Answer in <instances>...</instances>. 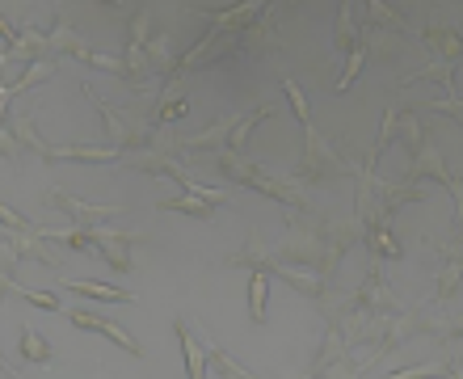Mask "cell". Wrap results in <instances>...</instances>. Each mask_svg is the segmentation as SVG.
<instances>
[{"mask_svg":"<svg viewBox=\"0 0 463 379\" xmlns=\"http://www.w3.org/2000/svg\"><path fill=\"white\" fill-rule=\"evenodd\" d=\"M207 165L215 173H223L228 182H236V185H249V190H257V194H266V198H274V203H282L287 211H312L307 207V198L299 194V185L291 182V177H274L269 169H261L257 160H249L244 152H211L207 156Z\"/></svg>","mask_w":463,"mask_h":379,"instance_id":"cell-1","label":"cell"},{"mask_svg":"<svg viewBox=\"0 0 463 379\" xmlns=\"http://www.w3.org/2000/svg\"><path fill=\"white\" fill-rule=\"evenodd\" d=\"M274 261L282 266H299L312 270V274H325V261H329V245H325V223L312 215V211H287V241L274 245Z\"/></svg>","mask_w":463,"mask_h":379,"instance_id":"cell-2","label":"cell"},{"mask_svg":"<svg viewBox=\"0 0 463 379\" xmlns=\"http://www.w3.org/2000/svg\"><path fill=\"white\" fill-rule=\"evenodd\" d=\"M304 156H299V165H295L291 182H337V177H345V173L354 169L350 160L337 156V147H333V139H325V135L317 131V123L304 127Z\"/></svg>","mask_w":463,"mask_h":379,"instance_id":"cell-3","label":"cell"},{"mask_svg":"<svg viewBox=\"0 0 463 379\" xmlns=\"http://www.w3.org/2000/svg\"><path fill=\"white\" fill-rule=\"evenodd\" d=\"M0 211H5V236H0V241H5V249H13V253L25 257V261H43V266H51V270L60 266V257L47 249V232H43L38 223L22 220L9 203H5Z\"/></svg>","mask_w":463,"mask_h":379,"instance_id":"cell-4","label":"cell"},{"mask_svg":"<svg viewBox=\"0 0 463 379\" xmlns=\"http://www.w3.org/2000/svg\"><path fill=\"white\" fill-rule=\"evenodd\" d=\"M147 38H152V13L147 9H135L131 22H127V72H131V81L127 85L131 89H144L147 76H152V63H147Z\"/></svg>","mask_w":463,"mask_h":379,"instance_id":"cell-5","label":"cell"},{"mask_svg":"<svg viewBox=\"0 0 463 379\" xmlns=\"http://www.w3.org/2000/svg\"><path fill=\"white\" fill-rule=\"evenodd\" d=\"M47 203L55 211H63V215H72L76 228H101L106 220H114V215L127 211V207H118V203H85V198L68 194V190H47Z\"/></svg>","mask_w":463,"mask_h":379,"instance_id":"cell-6","label":"cell"},{"mask_svg":"<svg viewBox=\"0 0 463 379\" xmlns=\"http://www.w3.org/2000/svg\"><path fill=\"white\" fill-rule=\"evenodd\" d=\"M404 177H409V182H426V177H434V182H439L447 194H451L455 185H459V177L447 169V160H442L439 144H434V135H430V139L417 147V152H409V169H404Z\"/></svg>","mask_w":463,"mask_h":379,"instance_id":"cell-7","label":"cell"},{"mask_svg":"<svg viewBox=\"0 0 463 379\" xmlns=\"http://www.w3.org/2000/svg\"><path fill=\"white\" fill-rule=\"evenodd\" d=\"M63 317L72 320L76 329H93V333H101V337H110L114 346H122L127 355H135V358H144V346L135 342V333H127L118 325V320H110V317H98V312H89V308H63Z\"/></svg>","mask_w":463,"mask_h":379,"instance_id":"cell-8","label":"cell"},{"mask_svg":"<svg viewBox=\"0 0 463 379\" xmlns=\"http://www.w3.org/2000/svg\"><path fill=\"white\" fill-rule=\"evenodd\" d=\"M93 236H98V249L101 257H106V266L114 270V274H131L135 270V257H131V245H139V241H147V232H118V228H93Z\"/></svg>","mask_w":463,"mask_h":379,"instance_id":"cell-9","label":"cell"},{"mask_svg":"<svg viewBox=\"0 0 463 379\" xmlns=\"http://www.w3.org/2000/svg\"><path fill=\"white\" fill-rule=\"evenodd\" d=\"M358 308H363V312H371V317H401V312H404L401 299L388 291V279L379 274V266L366 274L363 291H358Z\"/></svg>","mask_w":463,"mask_h":379,"instance_id":"cell-10","label":"cell"},{"mask_svg":"<svg viewBox=\"0 0 463 379\" xmlns=\"http://www.w3.org/2000/svg\"><path fill=\"white\" fill-rule=\"evenodd\" d=\"M379 194V211H383V220H392L401 207H409V203H421V198L430 194L421 182H409V177H396V182H379L375 185Z\"/></svg>","mask_w":463,"mask_h":379,"instance_id":"cell-11","label":"cell"},{"mask_svg":"<svg viewBox=\"0 0 463 379\" xmlns=\"http://www.w3.org/2000/svg\"><path fill=\"white\" fill-rule=\"evenodd\" d=\"M173 337H177V346H182L185 379H207V350H203L198 329H190L185 320H173Z\"/></svg>","mask_w":463,"mask_h":379,"instance_id":"cell-12","label":"cell"},{"mask_svg":"<svg viewBox=\"0 0 463 379\" xmlns=\"http://www.w3.org/2000/svg\"><path fill=\"white\" fill-rule=\"evenodd\" d=\"M190 114V98H185V81L182 76H173L169 89L156 98V106H152V127H169L177 123V118H185Z\"/></svg>","mask_w":463,"mask_h":379,"instance_id":"cell-13","label":"cell"},{"mask_svg":"<svg viewBox=\"0 0 463 379\" xmlns=\"http://www.w3.org/2000/svg\"><path fill=\"white\" fill-rule=\"evenodd\" d=\"M421 47L434 55L439 63H459L463 60V34L455 25H430L421 34Z\"/></svg>","mask_w":463,"mask_h":379,"instance_id":"cell-14","label":"cell"},{"mask_svg":"<svg viewBox=\"0 0 463 379\" xmlns=\"http://www.w3.org/2000/svg\"><path fill=\"white\" fill-rule=\"evenodd\" d=\"M147 63H152V76H177V43H173V30H156L147 38Z\"/></svg>","mask_w":463,"mask_h":379,"instance_id":"cell-15","label":"cell"},{"mask_svg":"<svg viewBox=\"0 0 463 379\" xmlns=\"http://www.w3.org/2000/svg\"><path fill=\"white\" fill-rule=\"evenodd\" d=\"M5 127H9L13 135H17V144H25L34 156H43V160H51V144L38 135V127H34V110L25 106V110H13V114H5Z\"/></svg>","mask_w":463,"mask_h":379,"instance_id":"cell-16","label":"cell"},{"mask_svg":"<svg viewBox=\"0 0 463 379\" xmlns=\"http://www.w3.org/2000/svg\"><path fill=\"white\" fill-rule=\"evenodd\" d=\"M51 160H80V165H114V160H127L122 147L110 144H63V147H51Z\"/></svg>","mask_w":463,"mask_h":379,"instance_id":"cell-17","label":"cell"},{"mask_svg":"<svg viewBox=\"0 0 463 379\" xmlns=\"http://www.w3.org/2000/svg\"><path fill=\"white\" fill-rule=\"evenodd\" d=\"M55 68H60V60H38V63H30V68H25L17 81H9V85H5V93H0V106H5V114H13V98H17V93L43 85V81H47Z\"/></svg>","mask_w":463,"mask_h":379,"instance_id":"cell-18","label":"cell"},{"mask_svg":"<svg viewBox=\"0 0 463 379\" xmlns=\"http://www.w3.org/2000/svg\"><path fill=\"white\" fill-rule=\"evenodd\" d=\"M363 22L371 25V30H388V34H404V30H409V17H404V13H396L392 5H383V0H366V5H363Z\"/></svg>","mask_w":463,"mask_h":379,"instance_id":"cell-19","label":"cell"},{"mask_svg":"<svg viewBox=\"0 0 463 379\" xmlns=\"http://www.w3.org/2000/svg\"><path fill=\"white\" fill-rule=\"evenodd\" d=\"M63 287L76 295H89V299H106V304H131L135 295L122 291V287H110V282H89V279H63Z\"/></svg>","mask_w":463,"mask_h":379,"instance_id":"cell-20","label":"cell"},{"mask_svg":"<svg viewBox=\"0 0 463 379\" xmlns=\"http://www.w3.org/2000/svg\"><path fill=\"white\" fill-rule=\"evenodd\" d=\"M266 118H274V106H253V110H244L241 118H236V127H232L228 152H244V144H249L253 127H257V123H266Z\"/></svg>","mask_w":463,"mask_h":379,"instance_id":"cell-21","label":"cell"},{"mask_svg":"<svg viewBox=\"0 0 463 379\" xmlns=\"http://www.w3.org/2000/svg\"><path fill=\"white\" fill-rule=\"evenodd\" d=\"M358 34H363V30L354 25V5L345 0L342 9H337V25H333V51H337V55H350V51L358 47Z\"/></svg>","mask_w":463,"mask_h":379,"instance_id":"cell-22","label":"cell"},{"mask_svg":"<svg viewBox=\"0 0 463 379\" xmlns=\"http://www.w3.org/2000/svg\"><path fill=\"white\" fill-rule=\"evenodd\" d=\"M366 249H371V257H388V261H401L404 257V249H401V241L392 236V228L388 223H375V228H366Z\"/></svg>","mask_w":463,"mask_h":379,"instance_id":"cell-23","label":"cell"},{"mask_svg":"<svg viewBox=\"0 0 463 379\" xmlns=\"http://www.w3.org/2000/svg\"><path fill=\"white\" fill-rule=\"evenodd\" d=\"M156 211H177V215H198V220H211L215 215V203H207V198H198V194H177V198H160Z\"/></svg>","mask_w":463,"mask_h":379,"instance_id":"cell-24","label":"cell"},{"mask_svg":"<svg viewBox=\"0 0 463 379\" xmlns=\"http://www.w3.org/2000/svg\"><path fill=\"white\" fill-rule=\"evenodd\" d=\"M5 291H9V295H22L25 304L43 308V312H55V317H63V308H68V304H60V295L38 291V287H22V282H17V279H5Z\"/></svg>","mask_w":463,"mask_h":379,"instance_id":"cell-25","label":"cell"},{"mask_svg":"<svg viewBox=\"0 0 463 379\" xmlns=\"http://www.w3.org/2000/svg\"><path fill=\"white\" fill-rule=\"evenodd\" d=\"M266 295H269V274L266 270H249V320L266 325Z\"/></svg>","mask_w":463,"mask_h":379,"instance_id":"cell-26","label":"cell"},{"mask_svg":"<svg viewBox=\"0 0 463 379\" xmlns=\"http://www.w3.org/2000/svg\"><path fill=\"white\" fill-rule=\"evenodd\" d=\"M417 81H439V85L447 89V98H455V63H439V60H430L426 68H417L413 76H404L401 85H417Z\"/></svg>","mask_w":463,"mask_h":379,"instance_id":"cell-27","label":"cell"},{"mask_svg":"<svg viewBox=\"0 0 463 379\" xmlns=\"http://www.w3.org/2000/svg\"><path fill=\"white\" fill-rule=\"evenodd\" d=\"M17 350H22V358H30V363H43V367H47L51 358H55L51 342L38 329H22V346H17Z\"/></svg>","mask_w":463,"mask_h":379,"instance_id":"cell-28","label":"cell"},{"mask_svg":"<svg viewBox=\"0 0 463 379\" xmlns=\"http://www.w3.org/2000/svg\"><path fill=\"white\" fill-rule=\"evenodd\" d=\"M447 367H451V350L434 363H417V367H404V371H392L388 379H447Z\"/></svg>","mask_w":463,"mask_h":379,"instance_id":"cell-29","label":"cell"},{"mask_svg":"<svg viewBox=\"0 0 463 379\" xmlns=\"http://www.w3.org/2000/svg\"><path fill=\"white\" fill-rule=\"evenodd\" d=\"M366 55H371V47H366V38L358 34V47H354L350 55H345V72H342V81H337V93H345V89H354V81H358V72H363Z\"/></svg>","mask_w":463,"mask_h":379,"instance_id":"cell-30","label":"cell"},{"mask_svg":"<svg viewBox=\"0 0 463 379\" xmlns=\"http://www.w3.org/2000/svg\"><path fill=\"white\" fill-rule=\"evenodd\" d=\"M282 89H287V98H291V106H295V118L304 127H312V110H307V98H304V89L295 85L291 76H282Z\"/></svg>","mask_w":463,"mask_h":379,"instance_id":"cell-31","label":"cell"},{"mask_svg":"<svg viewBox=\"0 0 463 379\" xmlns=\"http://www.w3.org/2000/svg\"><path fill=\"white\" fill-rule=\"evenodd\" d=\"M439 337L447 346H451L455 337H463V312H447V317H439Z\"/></svg>","mask_w":463,"mask_h":379,"instance_id":"cell-32","label":"cell"},{"mask_svg":"<svg viewBox=\"0 0 463 379\" xmlns=\"http://www.w3.org/2000/svg\"><path fill=\"white\" fill-rule=\"evenodd\" d=\"M317 379H363V371H358V363H354V358H345V363L329 367L325 375H317Z\"/></svg>","mask_w":463,"mask_h":379,"instance_id":"cell-33","label":"cell"},{"mask_svg":"<svg viewBox=\"0 0 463 379\" xmlns=\"http://www.w3.org/2000/svg\"><path fill=\"white\" fill-rule=\"evenodd\" d=\"M447 379H463V363L451 355V367H447Z\"/></svg>","mask_w":463,"mask_h":379,"instance_id":"cell-34","label":"cell"},{"mask_svg":"<svg viewBox=\"0 0 463 379\" xmlns=\"http://www.w3.org/2000/svg\"><path fill=\"white\" fill-rule=\"evenodd\" d=\"M439 114H447V118H455V123L463 127V110H439Z\"/></svg>","mask_w":463,"mask_h":379,"instance_id":"cell-35","label":"cell"},{"mask_svg":"<svg viewBox=\"0 0 463 379\" xmlns=\"http://www.w3.org/2000/svg\"><path fill=\"white\" fill-rule=\"evenodd\" d=\"M223 379H236V375H223Z\"/></svg>","mask_w":463,"mask_h":379,"instance_id":"cell-36","label":"cell"}]
</instances>
